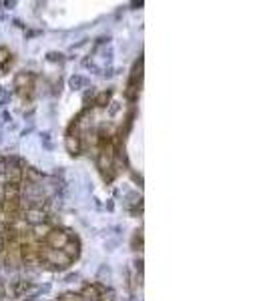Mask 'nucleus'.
I'll use <instances>...</instances> for the list:
<instances>
[{"label": "nucleus", "instance_id": "obj_9", "mask_svg": "<svg viewBox=\"0 0 267 301\" xmlns=\"http://www.w3.org/2000/svg\"><path fill=\"white\" fill-rule=\"evenodd\" d=\"M108 102H110V93H108V91L99 93V95H97V99H95V104H97L99 108H105Z\"/></svg>", "mask_w": 267, "mask_h": 301}, {"label": "nucleus", "instance_id": "obj_12", "mask_svg": "<svg viewBox=\"0 0 267 301\" xmlns=\"http://www.w3.org/2000/svg\"><path fill=\"white\" fill-rule=\"evenodd\" d=\"M8 58H10V54H8V50L0 49V64H4V62H6Z\"/></svg>", "mask_w": 267, "mask_h": 301}, {"label": "nucleus", "instance_id": "obj_5", "mask_svg": "<svg viewBox=\"0 0 267 301\" xmlns=\"http://www.w3.org/2000/svg\"><path fill=\"white\" fill-rule=\"evenodd\" d=\"M32 81H34V74H32V72H18L14 85H16V89H18L20 93H22L24 89H26V93H30V91H32Z\"/></svg>", "mask_w": 267, "mask_h": 301}, {"label": "nucleus", "instance_id": "obj_11", "mask_svg": "<svg viewBox=\"0 0 267 301\" xmlns=\"http://www.w3.org/2000/svg\"><path fill=\"white\" fill-rule=\"evenodd\" d=\"M99 301H115V293L108 289V291H105V289H101V299Z\"/></svg>", "mask_w": 267, "mask_h": 301}, {"label": "nucleus", "instance_id": "obj_7", "mask_svg": "<svg viewBox=\"0 0 267 301\" xmlns=\"http://www.w3.org/2000/svg\"><path fill=\"white\" fill-rule=\"evenodd\" d=\"M64 147H66V150L70 153V155H79L81 153V137L74 133H68L66 135V139H64Z\"/></svg>", "mask_w": 267, "mask_h": 301}, {"label": "nucleus", "instance_id": "obj_6", "mask_svg": "<svg viewBox=\"0 0 267 301\" xmlns=\"http://www.w3.org/2000/svg\"><path fill=\"white\" fill-rule=\"evenodd\" d=\"M81 299L83 301H99L101 299V287L95 285V283H87L83 289H81Z\"/></svg>", "mask_w": 267, "mask_h": 301}, {"label": "nucleus", "instance_id": "obj_13", "mask_svg": "<svg viewBox=\"0 0 267 301\" xmlns=\"http://www.w3.org/2000/svg\"><path fill=\"white\" fill-rule=\"evenodd\" d=\"M4 171H6V161L0 159V175H4Z\"/></svg>", "mask_w": 267, "mask_h": 301}, {"label": "nucleus", "instance_id": "obj_4", "mask_svg": "<svg viewBox=\"0 0 267 301\" xmlns=\"http://www.w3.org/2000/svg\"><path fill=\"white\" fill-rule=\"evenodd\" d=\"M4 181H6V185H20V183L24 181L22 169H20V167H14V165H6Z\"/></svg>", "mask_w": 267, "mask_h": 301}, {"label": "nucleus", "instance_id": "obj_8", "mask_svg": "<svg viewBox=\"0 0 267 301\" xmlns=\"http://www.w3.org/2000/svg\"><path fill=\"white\" fill-rule=\"evenodd\" d=\"M60 251H62V253H64L70 261H72V259H77V257H79V253H81V245H79V241H77V239H70V241H68V243H66V245H64Z\"/></svg>", "mask_w": 267, "mask_h": 301}, {"label": "nucleus", "instance_id": "obj_16", "mask_svg": "<svg viewBox=\"0 0 267 301\" xmlns=\"http://www.w3.org/2000/svg\"><path fill=\"white\" fill-rule=\"evenodd\" d=\"M56 301H58V299H56Z\"/></svg>", "mask_w": 267, "mask_h": 301}, {"label": "nucleus", "instance_id": "obj_3", "mask_svg": "<svg viewBox=\"0 0 267 301\" xmlns=\"http://www.w3.org/2000/svg\"><path fill=\"white\" fill-rule=\"evenodd\" d=\"M22 219L28 223V225H41V223H47V211L45 209H26L22 213Z\"/></svg>", "mask_w": 267, "mask_h": 301}, {"label": "nucleus", "instance_id": "obj_14", "mask_svg": "<svg viewBox=\"0 0 267 301\" xmlns=\"http://www.w3.org/2000/svg\"><path fill=\"white\" fill-rule=\"evenodd\" d=\"M4 203V185L0 183V205Z\"/></svg>", "mask_w": 267, "mask_h": 301}, {"label": "nucleus", "instance_id": "obj_15", "mask_svg": "<svg viewBox=\"0 0 267 301\" xmlns=\"http://www.w3.org/2000/svg\"><path fill=\"white\" fill-rule=\"evenodd\" d=\"M4 251V243H2V239H0V253Z\"/></svg>", "mask_w": 267, "mask_h": 301}, {"label": "nucleus", "instance_id": "obj_10", "mask_svg": "<svg viewBox=\"0 0 267 301\" xmlns=\"http://www.w3.org/2000/svg\"><path fill=\"white\" fill-rule=\"evenodd\" d=\"M58 301H83V299H81L79 293H62V295L58 297Z\"/></svg>", "mask_w": 267, "mask_h": 301}, {"label": "nucleus", "instance_id": "obj_1", "mask_svg": "<svg viewBox=\"0 0 267 301\" xmlns=\"http://www.w3.org/2000/svg\"><path fill=\"white\" fill-rule=\"evenodd\" d=\"M115 145L112 141H103L101 143V149H99V157H97V165L101 169V173L105 177H110V171H112V163H115Z\"/></svg>", "mask_w": 267, "mask_h": 301}, {"label": "nucleus", "instance_id": "obj_2", "mask_svg": "<svg viewBox=\"0 0 267 301\" xmlns=\"http://www.w3.org/2000/svg\"><path fill=\"white\" fill-rule=\"evenodd\" d=\"M70 241V233L68 231H64V229H58V227H53L51 231H49V235H47V239H45V245L49 247V249H56L60 251L66 243Z\"/></svg>", "mask_w": 267, "mask_h": 301}]
</instances>
